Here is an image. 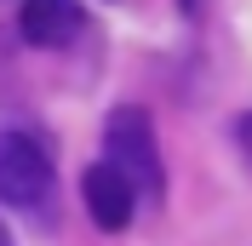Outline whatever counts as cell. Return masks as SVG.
Returning <instances> with one entry per match:
<instances>
[{"label":"cell","mask_w":252,"mask_h":246,"mask_svg":"<svg viewBox=\"0 0 252 246\" xmlns=\"http://www.w3.org/2000/svg\"><path fill=\"white\" fill-rule=\"evenodd\" d=\"M80 23H86L80 0H23V12H17V34L29 46H40V52L69 46L80 34Z\"/></svg>","instance_id":"obj_4"},{"label":"cell","mask_w":252,"mask_h":246,"mask_svg":"<svg viewBox=\"0 0 252 246\" xmlns=\"http://www.w3.org/2000/svg\"><path fill=\"white\" fill-rule=\"evenodd\" d=\"M241 143H247V154H252V115L241 121Z\"/></svg>","instance_id":"obj_5"},{"label":"cell","mask_w":252,"mask_h":246,"mask_svg":"<svg viewBox=\"0 0 252 246\" xmlns=\"http://www.w3.org/2000/svg\"><path fill=\"white\" fill-rule=\"evenodd\" d=\"M0 200L29 217L52 206V160L29 132H0Z\"/></svg>","instance_id":"obj_2"},{"label":"cell","mask_w":252,"mask_h":246,"mask_svg":"<svg viewBox=\"0 0 252 246\" xmlns=\"http://www.w3.org/2000/svg\"><path fill=\"white\" fill-rule=\"evenodd\" d=\"M103 160L121 172L138 200H160L166 172H160V143H155V121L138 103H121L103 126Z\"/></svg>","instance_id":"obj_1"},{"label":"cell","mask_w":252,"mask_h":246,"mask_svg":"<svg viewBox=\"0 0 252 246\" xmlns=\"http://www.w3.org/2000/svg\"><path fill=\"white\" fill-rule=\"evenodd\" d=\"M0 246H12V235H6V223H0Z\"/></svg>","instance_id":"obj_6"},{"label":"cell","mask_w":252,"mask_h":246,"mask_svg":"<svg viewBox=\"0 0 252 246\" xmlns=\"http://www.w3.org/2000/svg\"><path fill=\"white\" fill-rule=\"evenodd\" d=\"M80 195H86V217H92L97 229H126L132 223V212H138V195H132V184H126L121 172L109 166V160H97V166H86V178H80Z\"/></svg>","instance_id":"obj_3"}]
</instances>
